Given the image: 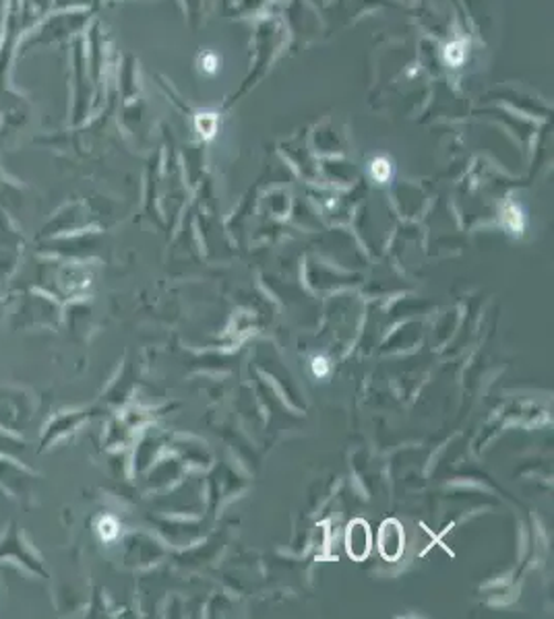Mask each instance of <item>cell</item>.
Returning a JSON list of instances; mask_svg holds the SVG:
<instances>
[{"label": "cell", "instance_id": "obj_1", "mask_svg": "<svg viewBox=\"0 0 554 619\" xmlns=\"http://www.w3.org/2000/svg\"><path fill=\"white\" fill-rule=\"evenodd\" d=\"M373 537H370V526L363 518L352 521L346 533V549L348 556L356 562H363L370 554Z\"/></svg>", "mask_w": 554, "mask_h": 619}, {"label": "cell", "instance_id": "obj_6", "mask_svg": "<svg viewBox=\"0 0 554 619\" xmlns=\"http://www.w3.org/2000/svg\"><path fill=\"white\" fill-rule=\"evenodd\" d=\"M218 56H213V54H207L206 59H203V71L207 73H216L218 71Z\"/></svg>", "mask_w": 554, "mask_h": 619}, {"label": "cell", "instance_id": "obj_5", "mask_svg": "<svg viewBox=\"0 0 554 619\" xmlns=\"http://www.w3.org/2000/svg\"><path fill=\"white\" fill-rule=\"evenodd\" d=\"M313 371H315V376H318V378H325V376L330 374V364H327V359L315 357V359H313Z\"/></svg>", "mask_w": 554, "mask_h": 619}, {"label": "cell", "instance_id": "obj_3", "mask_svg": "<svg viewBox=\"0 0 554 619\" xmlns=\"http://www.w3.org/2000/svg\"><path fill=\"white\" fill-rule=\"evenodd\" d=\"M373 176L379 180V182H387L389 180V171H391V166H389V161H385V159H377L375 164H373Z\"/></svg>", "mask_w": 554, "mask_h": 619}, {"label": "cell", "instance_id": "obj_4", "mask_svg": "<svg viewBox=\"0 0 554 619\" xmlns=\"http://www.w3.org/2000/svg\"><path fill=\"white\" fill-rule=\"evenodd\" d=\"M199 130H201V135L211 137V135L216 133V116H211V114H199Z\"/></svg>", "mask_w": 554, "mask_h": 619}, {"label": "cell", "instance_id": "obj_2", "mask_svg": "<svg viewBox=\"0 0 554 619\" xmlns=\"http://www.w3.org/2000/svg\"><path fill=\"white\" fill-rule=\"evenodd\" d=\"M404 528L397 523V521H385L380 525L379 531V552L380 556L389 562H396L397 557L401 556L404 552Z\"/></svg>", "mask_w": 554, "mask_h": 619}]
</instances>
